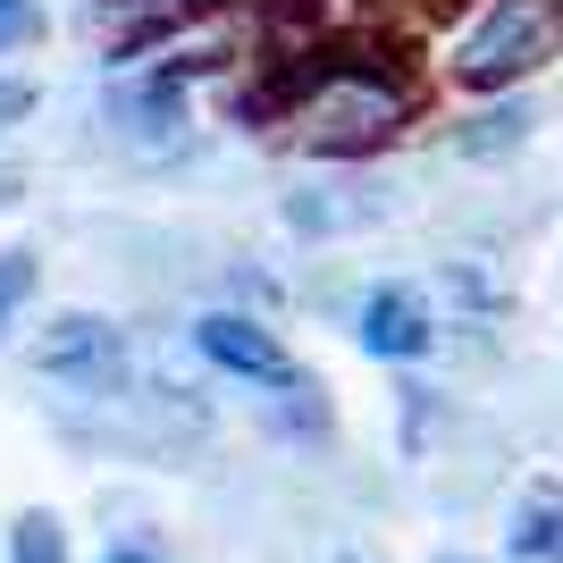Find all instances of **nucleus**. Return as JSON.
I'll list each match as a JSON object with an SVG mask.
<instances>
[{"mask_svg": "<svg viewBox=\"0 0 563 563\" xmlns=\"http://www.w3.org/2000/svg\"><path fill=\"white\" fill-rule=\"evenodd\" d=\"M235 110L311 161H371L421 118V76L378 43H320L261 59V85Z\"/></svg>", "mask_w": 563, "mask_h": 563, "instance_id": "obj_1", "label": "nucleus"}, {"mask_svg": "<svg viewBox=\"0 0 563 563\" xmlns=\"http://www.w3.org/2000/svg\"><path fill=\"white\" fill-rule=\"evenodd\" d=\"M563 59V0H479L471 25L454 34V85L479 101L521 93L539 68Z\"/></svg>", "mask_w": 563, "mask_h": 563, "instance_id": "obj_2", "label": "nucleus"}, {"mask_svg": "<svg viewBox=\"0 0 563 563\" xmlns=\"http://www.w3.org/2000/svg\"><path fill=\"white\" fill-rule=\"evenodd\" d=\"M228 68V51H177L161 68H143L135 85H118L110 118H118V143L135 152V161H168V152H186L194 135V85L202 76Z\"/></svg>", "mask_w": 563, "mask_h": 563, "instance_id": "obj_3", "label": "nucleus"}, {"mask_svg": "<svg viewBox=\"0 0 563 563\" xmlns=\"http://www.w3.org/2000/svg\"><path fill=\"white\" fill-rule=\"evenodd\" d=\"M25 362L68 396H118L126 387V329L101 320V311H59V320H43Z\"/></svg>", "mask_w": 563, "mask_h": 563, "instance_id": "obj_4", "label": "nucleus"}, {"mask_svg": "<svg viewBox=\"0 0 563 563\" xmlns=\"http://www.w3.org/2000/svg\"><path fill=\"white\" fill-rule=\"evenodd\" d=\"M194 353L211 362V371L244 378V387H286V378H303V362L286 353V336L261 320V311H202L194 320Z\"/></svg>", "mask_w": 563, "mask_h": 563, "instance_id": "obj_5", "label": "nucleus"}, {"mask_svg": "<svg viewBox=\"0 0 563 563\" xmlns=\"http://www.w3.org/2000/svg\"><path fill=\"white\" fill-rule=\"evenodd\" d=\"M353 345L371 353V362H429L438 353V303L404 278L371 286L362 311H353Z\"/></svg>", "mask_w": 563, "mask_h": 563, "instance_id": "obj_6", "label": "nucleus"}, {"mask_svg": "<svg viewBox=\"0 0 563 563\" xmlns=\"http://www.w3.org/2000/svg\"><path fill=\"white\" fill-rule=\"evenodd\" d=\"M186 25H194V0H85V34L110 59H143V51H161Z\"/></svg>", "mask_w": 563, "mask_h": 563, "instance_id": "obj_7", "label": "nucleus"}, {"mask_svg": "<svg viewBox=\"0 0 563 563\" xmlns=\"http://www.w3.org/2000/svg\"><path fill=\"white\" fill-rule=\"evenodd\" d=\"M530 126H539V101H530V93L479 101V110L454 126V152H463V161H514L521 143H530Z\"/></svg>", "mask_w": 563, "mask_h": 563, "instance_id": "obj_8", "label": "nucleus"}, {"mask_svg": "<svg viewBox=\"0 0 563 563\" xmlns=\"http://www.w3.org/2000/svg\"><path fill=\"white\" fill-rule=\"evenodd\" d=\"M387 211L371 186L353 194V186H303V194H286V228L295 235H353V228H371V219Z\"/></svg>", "mask_w": 563, "mask_h": 563, "instance_id": "obj_9", "label": "nucleus"}, {"mask_svg": "<svg viewBox=\"0 0 563 563\" xmlns=\"http://www.w3.org/2000/svg\"><path fill=\"white\" fill-rule=\"evenodd\" d=\"M505 555L514 563H563V488H530L505 521Z\"/></svg>", "mask_w": 563, "mask_h": 563, "instance_id": "obj_10", "label": "nucleus"}, {"mask_svg": "<svg viewBox=\"0 0 563 563\" xmlns=\"http://www.w3.org/2000/svg\"><path fill=\"white\" fill-rule=\"evenodd\" d=\"M269 429H295V438H329V387L320 378H286V387H269Z\"/></svg>", "mask_w": 563, "mask_h": 563, "instance_id": "obj_11", "label": "nucleus"}, {"mask_svg": "<svg viewBox=\"0 0 563 563\" xmlns=\"http://www.w3.org/2000/svg\"><path fill=\"white\" fill-rule=\"evenodd\" d=\"M34 286H43V253H34V244H0V336L25 320Z\"/></svg>", "mask_w": 563, "mask_h": 563, "instance_id": "obj_12", "label": "nucleus"}, {"mask_svg": "<svg viewBox=\"0 0 563 563\" xmlns=\"http://www.w3.org/2000/svg\"><path fill=\"white\" fill-rule=\"evenodd\" d=\"M9 563H68V521L34 505V514L9 521Z\"/></svg>", "mask_w": 563, "mask_h": 563, "instance_id": "obj_13", "label": "nucleus"}, {"mask_svg": "<svg viewBox=\"0 0 563 563\" xmlns=\"http://www.w3.org/2000/svg\"><path fill=\"white\" fill-rule=\"evenodd\" d=\"M43 0H0V51H25V43H43Z\"/></svg>", "mask_w": 563, "mask_h": 563, "instance_id": "obj_14", "label": "nucleus"}, {"mask_svg": "<svg viewBox=\"0 0 563 563\" xmlns=\"http://www.w3.org/2000/svg\"><path fill=\"white\" fill-rule=\"evenodd\" d=\"M34 101H43V93H34V76H9V68H0V135H18L25 118H34Z\"/></svg>", "mask_w": 563, "mask_h": 563, "instance_id": "obj_15", "label": "nucleus"}, {"mask_svg": "<svg viewBox=\"0 0 563 563\" xmlns=\"http://www.w3.org/2000/svg\"><path fill=\"white\" fill-rule=\"evenodd\" d=\"M101 563H168V555H161V547H143V539H118Z\"/></svg>", "mask_w": 563, "mask_h": 563, "instance_id": "obj_16", "label": "nucleus"}, {"mask_svg": "<svg viewBox=\"0 0 563 563\" xmlns=\"http://www.w3.org/2000/svg\"><path fill=\"white\" fill-rule=\"evenodd\" d=\"M429 563H479V555H429Z\"/></svg>", "mask_w": 563, "mask_h": 563, "instance_id": "obj_17", "label": "nucleus"}, {"mask_svg": "<svg viewBox=\"0 0 563 563\" xmlns=\"http://www.w3.org/2000/svg\"><path fill=\"white\" fill-rule=\"evenodd\" d=\"M9 194H18V177H0V202H9Z\"/></svg>", "mask_w": 563, "mask_h": 563, "instance_id": "obj_18", "label": "nucleus"}, {"mask_svg": "<svg viewBox=\"0 0 563 563\" xmlns=\"http://www.w3.org/2000/svg\"><path fill=\"white\" fill-rule=\"evenodd\" d=\"M336 563H362V555H336Z\"/></svg>", "mask_w": 563, "mask_h": 563, "instance_id": "obj_19", "label": "nucleus"}]
</instances>
